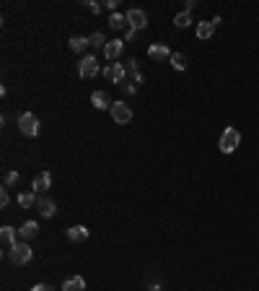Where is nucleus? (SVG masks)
Listing matches in <instances>:
<instances>
[{"label":"nucleus","instance_id":"nucleus-16","mask_svg":"<svg viewBox=\"0 0 259 291\" xmlns=\"http://www.w3.org/2000/svg\"><path fill=\"white\" fill-rule=\"evenodd\" d=\"M127 75L133 78V83H143L145 78H143V73H140V68H138V60H127Z\"/></svg>","mask_w":259,"mask_h":291},{"label":"nucleus","instance_id":"nucleus-27","mask_svg":"<svg viewBox=\"0 0 259 291\" xmlns=\"http://www.w3.org/2000/svg\"><path fill=\"white\" fill-rule=\"evenodd\" d=\"M8 203H11V195H8V187H3L0 190V208H8Z\"/></svg>","mask_w":259,"mask_h":291},{"label":"nucleus","instance_id":"nucleus-8","mask_svg":"<svg viewBox=\"0 0 259 291\" xmlns=\"http://www.w3.org/2000/svg\"><path fill=\"white\" fill-rule=\"evenodd\" d=\"M36 211H39V216L52 219V216H55V211H57V205H55V200H52V198L39 195V198H36Z\"/></svg>","mask_w":259,"mask_h":291},{"label":"nucleus","instance_id":"nucleus-13","mask_svg":"<svg viewBox=\"0 0 259 291\" xmlns=\"http://www.w3.org/2000/svg\"><path fill=\"white\" fill-rule=\"evenodd\" d=\"M171 55H174V52H171L166 45H150V47H148V57H150V60H166V57H171Z\"/></svg>","mask_w":259,"mask_h":291},{"label":"nucleus","instance_id":"nucleus-29","mask_svg":"<svg viewBox=\"0 0 259 291\" xmlns=\"http://www.w3.org/2000/svg\"><path fill=\"white\" fill-rule=\"evenodd\" d=\"M135 34H138L135 29H127V34H124V42H133V39H135Z\"/></svg>","mask_w":259,"mask_h":291},{"label":"nucleus","instance_id":"nucleus-6","mask_svg":"<svg viewBox=\"0 0 259 291\" xmlns=\"http://www.w3.org/2000/svg\"><path fill=\"white\" fill-rule=\"evenodd\" d=\"M104 75L112 81V83H124V78H127V68L122 65V63H109L106 68H104Z\"/></svg>","mask_w":259,"mask_h":291},{"label":"nucleus","instance_id":"nucleus-20","mask_svg":"<svg viewBox=\"0 0 259 291\" xmlns=\"http://www.w3.org/2000/svg\"><path fill=\"white\" fill-rule=\"evenodd\" d=\"M18 205H21V208H31V205H36V192H34V190L21 192V195H18Z\"/></svg>","mask_w":259,"mask_h":291},{"label":"nucleus","instance_id":"nucleus-11","mask_svg":"<svg viewBox=\"0 0 259 291\" xmlns=\"http://www.w3.org/2000/svg\"><path fill=\"white\" fill-rule=\"evenodd\" d=\"M0 242H3V249L8 255L11 249L16 247V229L13 226H3V229H0Z\"/></svg>","mask_w":259,"mask_h":291},{"label":"nucleus","instance_id":"nucleus-12","mask_svg":"<svg viewBox=\"0 0 259 291\" xmlns=\"http://www.w3.org/2000/svg\"><path fill=\"white\" fill-rule=\"evenodd\" d=\"M91 104L96 107V109H112V99H109V94L106 91H94L91 94Z\"/></svg>","mask_w":259,"mask_h":291},{"label":"nucleus","instance_id":"nucleus-9","mask_svg":"<svg viewBox=\"0 0 259 291\" xmlns=\"http://www.w3.org/2000/svg\"><path fill=\"white\" fill-rule=\"evenodd\" d=\"M122 52H124V42H122V39H112V42H106V47H104V55H106V60L117 63Z\"/></svg>","mask_w":259,"mask_h":291},{"label":"nucleus","instance_id":"nucleus-2","mask_svg":"<svg viewBox=\"0 0 259 291\" xmlns=\"http://www.w3.org/2000/svg\"><path fill=\"white\" fill-rule=\"evenodd\" d=\"M31 247L26 244V242H16V247L8 253V260L13 263V265H26L29 260H31Z\"/></svg>","mask_w":259,"mask_h":291},{"label":"nucleus","instance_id":"nucleus-28","mask_svg":"<svg viewBox=\"0 0 259 291\" xmlns=\"http://www.w3.org/2000/svg\"><path fill=\"white\" fill-rule=\"evenodd\" d=\"M31 291H55V288H52L50 283H36V286H34Z\"/></svg>","mask_w":259,"mask_h":291},{"label":"nucleus","instance_id":"nucleus-3","mask_svg":"<svg viewBox=\"0 0 259 291\" xmlns=\"http://www.w3.org/2000/svg\"><path fill=\"white\" fill-rule=\"evenodd\" d=\"M239 143H241V133L236 128H226L223 135H221V151L223 153H233L239 148Z\"/></svg>","mask_w":259,"mask_h":291},{"label":"nucleus","instance_id":"nucleus-23","mask_svg":"<svg viewBox=\"0 0 259 291\" xmlns=\"http://www.w3.org/2000/svg\"><path fill=\"white\" fill-rule=\"evenodd\" d=\"M168 60H171V65H174L177 70H184L187 68V55H182V52H174Z\"/></svg>","mask_w":259,"mask_h":291},{"label":"nucleus","instance_id":"nucleus-30","mask_svg":"<svg viewBox=\"0 0 259 291\" xmlns=\"http://www.w3.org/2000/svg\"><path fill=\"white\" fill-rule=\"evenodd\" d=\"M184 11H187V13L195 11V0H187V3H184Z\"/></svg>","mask_w":259,"mask_h":291},{"label":"nucleus","instance_id":"nucleus-1","mask_svg":"<svg viewBox=\"0 0 259 291\" xmlns=\"http://www.w3.org/2000/svg\"><path fill=\"white\" fill-rule=\"evenodd\" d=\"M18 130H21L24 135H29V138H36V135H39L41 125H39V120H36L34 112H24V114L18 117Z\"/></svg>","mask_w":259,"mask_h":291},{"label":"nucleus","instance_id":"nucleus-19","mask_svg":"<svg viewBox=\"0 0 259 291\" xmlns=\"http://www.w3.org/2000/svg\"><path fill=\"white\" fill-rule=\"evenodd\" d=\"M85 47H89V36H70V50L73 52H83Z\"/></svg>","mask_w":259,"mask_h":291},{"label":"nucleus","instance_id":"nucleus-21","mask_svg":"<svg viewBox=\"0 0 259 291\" xmlns=\"http://www.w3.org/2000/svg\"><path fill=\"white\" fill-rule=\"evenodd\" d=\"M109 26H112V29H124V26H127V16H124V13H112Z\"/></svg>","mask_w":259,"mask_h":291},{"label":"nucleus","instance_id":"nucleus-26","mask_svg":"<svg viewBox=\"0 0 259 291\" xmlns=\"http://www.w3.org/2000/svg\"><path fill=\"white\" fill-rule=\"evenodd\" d=\"M18 182V172H6V177H3V185L8 187V185H16Z\"/></svg>","mask_w":259,"mask_h":291},{"label":"nucleus","instance_id":"nucleus-7","mask_svg":"<svg viewBox=\"0 0 259 291\" xmlns=\"http://www.w3.org/2000/svg\"><path fill=\"white\" fill-rule=\"evenodd\" d=\"M112 117L117 125H127L130 120H133V109H130L124 102H114L112 104Z\"/></svg>","mask_w":259,"mask_h":291},{"label":"nucleus","instance_id":"nucleus-31","mask_svg":"<svg viewBox=\"0 0 259 291\" xmlns=\"http://www.w3.org/2000/svg\"><path fill=\"white\" fill-rule=\"evenodd\" d=\"M148 291H161V286H156V283H153V286H150Z\"/></svg>","mask_w":259,"mask_h":291},{"label":"nucleus","instance_id":"nucleus-15","mask_svg":"<svg viewBox=\"0 0 259 291\" xmlns=\"http://www.w3.org/2000/svg\"><path fill=\"white\" fill-rule=\"evenodd\" d=\"M68 239L70 242H85V239H89V229H85V226H70L68 229Z\"/></svg>","mask_w":259,"mask_h":291},{"label":"nucleus","instance_id":"nucleus-24","mask_svg":"<svg viewBox=\"0 0 259 291\" xmlns=\"http://www.w3.org/2000/svg\"><path fill=\"white\" fill-rule=\"evenodd\" d=\"M89 45H91V47H106V36H104L101 31H94V34L89 36Z\"/></svg>","mask_w":259,"mask_h":291},{"label":"nucleus","instance_id":"nucleus-17","mask_svg":"<svg viewBox=\"0 0 259 291\" xmlns=\"http://www.w3.org/2000/svg\"><path fill=\"white\" fill-rule=\"evenodd\" d=\"M62 291H85V281L80 276H73L62 283Z\"/></svg>","mask_w":259,"mask_h":291},{"label":"nucleus","instance_id":"nucleus-14","mask_svg":"<svg viewBox=\"0 0 259 291\" xmlns=\"http://www.w3.org/2000/svg\"><path fill=\"white\" fill-rule=\"evenodd\" d=\"M36 234H39V224H36V221H26V224H24V226L18 229V237H21L24 242L34 239Z\"/></svg>","mask_w":259,"mask_h":291},{"label":"nucleus","instance_id":"nucleus-5","mask_svg":"<svg viewBox=\"0 0 259 291\" xmlns=\"http://www.w3.org/2000/svg\"><path fill=\"white\" fill-rule=\"evenodd\" d=\"M124 16H127V26H130V29H135V31H140V29L148 26V13L140 11V8H130Z\"/></svg>","mask_w":259,"mask_h":291},{"label":"nucleus","instance_id":"nucleus-4","mask_svg":"<svg viewBox=\"0 0 259 291\" xmlns=\"http://www.w3.org/2000/svg\"><path fill=\"white\" fill-rule=\"evenodd\" d=\"M96 73H99V60H96L94 55H85V57L78 63V75H80V78L89 81V78H94Z\"/></svg>","mask_w":259,"mask_h":291},{"label":"nucleus","instance_id":"nucleus-22","mask_svg":"<svg viewBox=\"0 0 259 291\" xmlns=\"http://www.w3.org/2000/svg\"><path fill=\"white\" fill-rule=\"evenodd\" d=\"M174 24H177L179 29H187V26L192 24V13H187V11H182V13H177V16H174Z\"/></svg>","mask_w":259,"mask_h":291},{"label":"nucleus","instance_id":"nucleus-10","mask_svg":"<svg viewBox=\"0 0 259 291\" xmlns=\"http://www.w3.org/2000/svg\"><path fill=\"white\" fill-rule=\"evenodd\" d=\"M50 187H52V174L50 172H39L34 177V182H31V190L34 192H47Z\"/></svg>","mask_w":259,"mask_h":291},{"label":"nucleus","instance_id":"nucleus-25","mask_svg":"<svg viewBox=\"0 0 259 291\" xmlns=\"http://www.w3.org/2000/svg\"><path fill=\"white\" fill-rule=\"evenodd\" d=\"M83 6H85V8H89L91 13H96V16H99V13H101V8H104L101 3H96V0H85V3H83Z\"/></svg>","mask_w":259,"mask_h":291},{"label":"nucleus","instance_id":"nucleus-18","mask_svg":"<svg viewBox=\"0 0 259 291\" xmlns=\"http://www.w3.org/2000/svg\"><path fill=\"white\" fill-rule=\"evenodd\" d=\"M212 31H215V24H212V21H200V24H197V36H200V39H210Z\"/></svg>","mask_w":259,"mask_h":291}]
</instances>
